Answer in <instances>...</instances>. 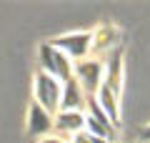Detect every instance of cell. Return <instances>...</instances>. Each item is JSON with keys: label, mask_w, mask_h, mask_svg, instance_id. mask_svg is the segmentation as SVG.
Returning <instances> with one entry per match:
<instances>
[{"label": "cell", "mask_w": 150, "mask_h": 143, "mask_svg": "<svg viewBox=\"0 0 150 143\" xmlns=\"http://www.w3.org/2000/svg\"><path fill=\"white\" fill-rule=\"evenodd\" d=\"M73 143H93V141H90V133H88V131H83V133H78V136L73 138Z\"/></svg>", "instance_id": "cell-12"}, {"label": "cell", "mask_w": 150, "mask_h": 143, "mask_svg": "<svg viewBox=\"0 0 150 143\" xmlns=\"http://www.w3.org/2000/svg\"><path fill=\"white\" fill-rule=\"evenodd\" d=\"M55 48H60L70 60H85V55L93 50V30H73L65 33V35H58L53 40Z\"/></svg>", "instance_id": "cell-3"}, {"label": "cell", "mask_w": 150, "mask_h": 143, "mask_svg": "<svg viewBox=\"0 0 150 143\" xmlns=\"http://www.w3.org/2000/svg\"><path fill=\"white\" fill-rule=\"evenodd\" d=\"M90 141L93 143H115V141H110V138H100V136H90Z\"/></svg>", "instance_id": "cell-15"}, {"label": "cell", "mask_w": 150, "mask_h": 143, "mask_svg": "<svg viewBox=\"0 0 150 143\" xmlns=\"http://www.w3.org/2000/svg\"><path fill=\"white\" fill-rule=\"evenodd\" d=\"M140 141H143V143H150V123L140 128Z\"/></svg>", "instance_id": "cell-14"}, {"label": "cell", "mask_w": 150, "mask_h": 143, "mask_svg": "<svg viewBox=\"0 0 150 143\" xmlns=\"http://www.w3.org/2000/svg\"><path fill=\"white\" fill-rule=\"evenodd\" d=\"M55 131L60 133H78L85 131V113L83 111H58L55 113Z\"/></svg>", "instance_id": "cell-10"}, {"label": "cell", "mask_w": 150, "mask_h": 143, "mask_svg": "<svg viewBox=\"0 0 150 143\" xmlns=\"http://www.w3.org/2000/svg\"><path fill=\"white\" fill-rule=\"evenodd\" d=\"M115 128L118 126H112V121L108 118V113L100 108L98 98L90 95V98H88V113H85V131L90 133V136H100V138L115 141Z\"/></svg>", "instance_id": "cell-5"}, {"label": "cell", "mask_w": 150, "mask_h": 143, "mask_svg": "<svg viewBox=\"0 0 150 143\" xmlns=\"http://www.w3.org/2000/svg\"><path fill=\"white\" fill-rule=\"evenodd\" d=\"M123 55H125L123 45L112 48L105 55V85H110L118 95H120V85H123Z\"/></svg>", "instance_id": "cell-8"}, {"label": "cell", "mask_w": 150, "mask_h": 143, "mask_svg": "<svg viewBox=\"0 0 150 143\" xmlns=\"http://www.w3.org/2000/svg\"><path fill=\"white\" fill-rule=\"evenodd\" d=\"M33 88H35V101L55 116L60 111V101H63V83L45 70H38Z\"/></svg>", "instance_id": "cell-2"}, {"label": "cell", "mask_w": 150, "mask_h": 143, "mask_svg": "<svg viewBox=\"0 0 150 143\" xmlns=\"http://www.w3.org/2000/svg\"><path fill=\"white\" fill-rule=\"evenodd\" d=\"M38 58H40V70L50 73L53 78H58L60 83H65L68 78L75 75L73 60H70L60 48H55L53 43H43V45L38 48Z\"/></svg>", "instance_id": "cell-1"}, {"label": "cell", "mask_w": 150, "mask_h": 143, "mask_svg": "<svg viewBox=\"0 0 150 143\" xmlns=\"http://www.w3.org/2000/svg\"><path fill=\"white\" fill-rule=\"evenodd\" d=\"M38 143H65L63 136H45V138H38Z\"/></svg>", "instance_id": "cell-13"}, {"label": "cell", "mask_w": 150, "mask_h": 143, "mask_svg": "<svg viewBox=\"0 0 150 143\" xmlns=\"http://www.w3.org/2000/svg\"><path fill=\"white\" fill-rule=\"evenodd\" d=\"M95 98H98V103H100V108L108 113V118L112 121V126H118V123H120V106H118V98H120V95L115 93L110 85L103 83V88L98 90Z\"/></svg>", "instance_id": "cell-11"}, {"label": "cell", "mask_w": 150, "mask_h": 143, "mask_svg": "<svg viewBox=\"0 0 150 143\" xmlns=\"http://www.w3.org/2000/svg\"><path fill=\"white\" fill-rule=\"evenodd\" d=\"M75 78L80 80L83 90L90 95H98V90L105 83V60H95V58H85L80 63H75Z\"/></svg>", "instance_id": "cell-4"}, {"label": "cell", "mask_w": 150, "mask_h": 143, "mask_svg": "<svg viewBox=\"0 0 150 143\" xmlns=\"http://www.w3.org/2000/svg\"><path fill=\"white\" fill-rule=\"evenodd\" d=\"M88 108V93L83 90L80 80L75 78H68L63 83V101H60V111H83Z\"/></svg>", "instance_id": "cell-7"}, {"label": "cell", "mask_w": 150, "mask_h": 143, "mask_svg": "<svg viewBox=\"0 0 150 143\" xmlns=\"http://www.w3.org/2000/svg\"><path fill=\"white\" fill-rule=\"evenodd\" d=\"M118 40H120L118 28L112 25V23H103V25L93 33V50H98V53H105V55H108L112 48L120 45Z\"/></svg>", "instance_id": "cell-9"}, {"label": "cell", "mask_w": 150, "mask_h": 143, "mask_svg": "<svg viewBox=\"0 0 150 143\" xmlns=\"http://www.w3.org/2000/svg\"><path fill=\"white\" fill-rule=\"evenodd\" d=\"M53 128H55V116L50 111H45L38 101H33L28 106V136L45 138V136H50Z\"/></svg>", "instance_id": "cell-6"}]
</instances>
